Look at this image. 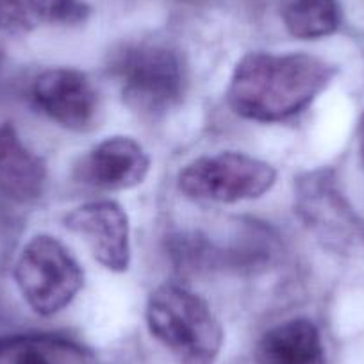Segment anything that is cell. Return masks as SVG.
Returning <instances> with one entry per match:
<instances>
[{"mask_svg": "<svg viewBox=\"0 0 364 364\" xmlns=\"http://www.w3.org/2000/svg\"><path fill=\"white\" fill-rule=\"evenodd\" d=\"M336 73L334 65L304 52H250L234 66L227 102L247 120L284 122L307 109Z\"/></svg>", "mask_w": 364, "mask_h": 364, "instance_id": "6da1fadb", "label": "cell"}, {"mask_svg": "<svg viewBox=\"0 0 364 364\" xmlns=\"http://www.w3.org/2000/svg\"><path fill=\"white\" fill-rule=\"evenodd\" d=\"M107 72L125 106L145 118L164 117L184 99L186 66L181 54L159 41H132L111 54Z\"/></svg>", "mask_w": 364, "mask_h": 364, "instance_id": "7a4b0ae2", "label": "cell"}, {"mask_svg": "<svg viewBox=\"0 0 364 364\" xmlns=\"http://www.w3.org/2000/svg\"><path fill=\"white\" fill-rule=\"evenodd\" d=\"M146 325L178 364H215L223 328L204 299L184 286L163 284L146 302Z\"/></svg>", "mask_w": 364, "mask_h": 364, "instance_id": "3957f363", "label": "cell"}, {"mask_svg": "<svg viewBox=\"0 0 364 364\" xmlns=\"http://www.w3.org/2000/svg\"><path fill=\"white\" fill-rule=\"evenodd\" d=\"M15 282L34 313L54 316L68 307L82 289L84 273L61 241L48 234H38L20 252Z\"/></svg>", "mask_w": 364, "mask_h": 364, "instance_id": "277c9868", "label": "cell"}, {"mask_svg": "<svg viewBox=\"0 0 364 364\" xmlns=\"http://www.w3.org/2000/svg\"><path fill=\"white\" fill-rule=\"evenodd\" d=\"M277 171L266 161L243 152L202 156L182 168L177 186L182 195L198 202L236 204L268 193Z\"/></svg>", "mask_w": 364, "mask_h": 364, "instance_id": "5b68a950", "label": "cell"}, {"mask_svg": "<svg viewBox=\"0 0 364 364\" xmlns=\"http://www.w3.org/2000/svg\"><path fill=\"white\" fill-rule=\"evenodd\" d=\"M33 102L45 117L70 131H87L99 114V93L86 73L50 68L33 82Z\"/></svg>", "mask_w": 364, "mask_h": 364, "instance_id": "8992f818", "label": "cell"}, {"mask_svg": "<svg viewBox=\"0 0 364 364\" xmlns=\"http://www.w3.org/2000/svg\"><path fill=\"white\" fill-rule=\"evenodd\" d=\"M66 229L86 241L91 254L109 272H127L131 264L129 216L113 200L86 202L63 218Z\"/></svg>", "mask_w": 364, "mask_h": 364, "instance_id": "52a82bcc", "label": "cell"}, {"mask_svg": "<svg viewBox=\"0 0 364 364\" xmlns=\"http://www.w3.org/2000/svg\"><path fill=\"white\" fill-rule=\"evenodd\" d=\"M75 171L79 181L99 190H131L149 175L150 157L136 139L113 136L93 146Z\"/></svg>", "mask_w": 364, "mask_h": 364, "instance_id": "ba28073f", "label": "cell"}, {"mask_svg": "<svg viewBox=\"0 0 364 364\" xmlns=\"http://www.w3.org/2000/svg\"><path fill=\"white\" fill-rule=\"evenodd\" d=\"M47 178L43 161L31 152L15 129L0 124V191L16 202L41 197Z\"/></svg>", "mask_w": 364, "mask_h": 364, "instance_id": "9c48e42d", "label": "cell"}, {"mask_svg": "<svg viewBox=\"0 0 364 364\" xmlns=\"http://www.w3.org/2000/svg\"><path fill=\"white\" fill-rule=\"evenodd\" d=\"M257 364H325L320 331L307 318L275 325L255 346Z\"/></svg>", "mask_w": 364, "mask_h": 364, "instance_id": "30bf717a", "label": "cell"}, {"mask_svg": "<svg viewBox=\"0 0 364 364\" xmlns=\"http://www.w3.org/2000/svg\"><path fill=\"white\" fill-rule=\"evenodd\" d=\"M0 364H102L75 339L58 334H11L0 338Z\"/></svg>", "mask_w": 364, "mask_h": 364, "instance_id": "8fae6325", "label": "cell"}, {"mask_svg": "<svg viewBox=\"0 0 364 364\" xmlns=\"http://www.w3.org/2000/svg\"><path fill=\"white\" fill-rule=\"evenodd\" d=\"M87 15L82 0H0V31L22 34L43 26H77Z\"/></svg>", "mask_w": 364, "mask_h": 364, "instance_id": "7c38bea8", "label": "cell"}, {"mask_svg": "<svg viewBox=\"0 0 364 364\" xmlns=\"http://www.w3.org/2000/svg\"><path fill=\"white\" fill-rule=\"evenodd\" d=\"M286 29L299 40H320L338 31L341 22L338 0H282Z\"/></svg>", "mask_w": 364, "mask_h": 364, "instance_id": "4fadbf2b", "label": "cell"}, {"mask_svg": "<svg viewBox=\"0 0 364 364\" xmlns=\"http://www.w3.org/2000/svg\"><path fill=\"white\" fill-rule=\"evenodd\" d=\"M359 149H360V156H363V161H364V114L359 120Z\"/></svg>", "mask_w": 364, "mask_h": 364, "instance_id": "5bb4252c", "label": "cell"}, {"mask_svg": "<svg viewBox=\"0 0 364 364\" xmlns=\"http://www.w3.org/2000/svg\"><path fill=\"white\" fill-rule=\"evenodd\" d=\"M0 63H2V52H0Z\"/></svg>", "mask_w": 364, "mask_h": 364, "instance_id": "9a60e30c", "label": "cell"}]
</instances>
